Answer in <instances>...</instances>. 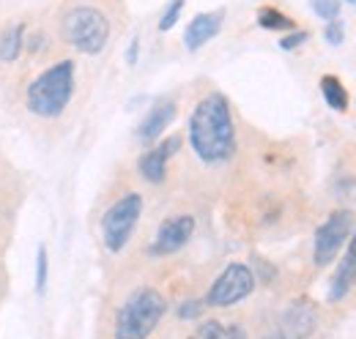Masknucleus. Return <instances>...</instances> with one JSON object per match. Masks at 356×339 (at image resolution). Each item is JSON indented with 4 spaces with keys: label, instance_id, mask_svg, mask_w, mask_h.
Returning <instances> with one entry per match:
<instances>
[{
    "label": "nucleus",
    "instance_id": "nucleus-10",
    "mask_svg": "<svg viewBox=\"0 0 356 339\" xmlns=\"http://www.w3.org/2000/svg\"><path fill=\"white\" fill-rule=\"evenodd\" d=\"M173 121H176V101L173 99H159L148 110V115L143 118V124L137 126V140L145 142V145L154 142V140H159Z\"/></svg>",
    "mask_w": 356,
    "mask_h": 339
},
{
    "label": "nucleus",
    "instance_id": "nucleus-7",
    "mask_svg": "<svg viewBox=\"0 0 356 339\" xmlns=\"http://www.w3.org/2000/svg\"><path fill=\"white\" fill-rule=\"evenodd\" d=\"M255 290V274L244 263H230L222 274L214 279L206 304L209 306H233Z\"/></svg>",
    "mask_w": 356,
    "mask_h": 339
},
{
    "label": "nucleus",
    "instance_id": "nucleus-15",
    "mask_svg": "<svg viewBox=\"0 0 356 339\" xmlns=\"http://www.w3.org/2000/svg\"><path fill=\"white\" fill-rule=\"evenodd\" d=\"M197 339H247V331L238 326V323H217V320H209L197 329Z\"/></svg>",
    "mask_w": 356,
    "mask_h": 339
},
{
    "label": "nucleus",
    "instance_id": "nucleus-14",
    "mask_svg": "<svg viewBox=\"0 0 356 339\" xmlns=\"http://www.w3.org/2000/svg\"><path fill=\"white\" fill-rule=\"evenodd\" d=\"M321 93H323V99H326V104L332 110H337V113L348 110V90L343 88L340 77H334V74L321 77Z\"/></svg>",
    "mask_w": 356,
    "mask_h": 339
},
{
    "label": "nucleus",
    "instance_id": "nucleus-18",
    "mask_svg": "<svg viewBox=\"0 0 356 339\" xmlns=\"http://www.w3.org/2000/svg\"><path fill=\"white\" fill-rule=\"evenodd\" d=\"M47 271H49V257H47L44 247H39V252H36V290L39 293H44L47 288Z\"/></svg>",
    "mask_w": 356,
    "mask_h": 339
},
{
    "label": "nucleus",
    "instance_id": "nucleus-2",
    "mask_svg": "<svg viewBox=\"0 0 356 339\" xmlns=\"http://www.w3.org/2000/svg\"><path fill=\"white\" fill-rule=\"evenodd\" d=\"M74 93V63L60 60L42 72L28 88V110L39 118H58Z\"/></svg>",
    "mask_w": 356,
    "mask_h": 339
},
{
    "label": "nucleus",
    "instance_id": "nucleus-5",
    "mask_svg": "<svg viewBox=\"0 0 356 339\" xmlns=\"http://www.w3.org/2000/svg\"><path fill=\"white\" fill-rule=\"evenodd\" d=\"M143 213V197L140 195H124L118 203H113L102 216V238L110 252H121L132 238L137 219Z\"/></svg>",
    "mask_w": 356,
    "mask_h": 339
},
{
    "label": "nucleus",
    "instance_id": "nucleus-13",
    "mask_svg": "<svg viewBox=\"0 0 356 339\" xmlns=\"http://www.w3.org/2000/svg\"><path fill=\"white\" fill-rule=\"evenodd\" d=\"M22 33H25V25H8L3 33H0V60L3 63H11V60H17L19 58V52H22Z\"/></svg>",
    "mask_w": 356,
    "mask_h": 339
},
{
    "label": "nucleus",
    "instance_id": "nucleus-21",
    "mask_svg": "<svg viewBox=\"0 0 356 339\" xmlns=\"http://www.w3.org/2000/svg\"><path fill=\"white\" fill-rule=\"evenodd\" d=\"M307 39H310V36H307V31H293L291 36H282V39H280V47L291 52V49H296V47H302V44L307 42Z\"/></svg>",
    "mask_w": 356,
    "mask_h": 339
},
{
    "label": "nucleus",
    "instance_id": "nucleus-1",
    "mask_svg": "<svg viewBox=\"0 0 356 339\" xmlns=\"http://www.w3.org/2000/svg\"><path fill=\"white\" fill-rule=\"evenodd\" d=\"M189 142L206 165H222L236 154V126L222 93H209L197 101L189 118Z\"/></svg>",
    "mask_w": 356,
    "mask_h": 339
},
{
    "label": "nucleus",
    "instance_id": "nucleus-24",
    "mask_svg": "<svg viewBox=\"0 0 356 339\" xmlns=\"http://www.w3.org/2000/svg\"><path fill=\"white\" fill-rule=\"evenodd\" d=\"M268 339H299V337H288V334H277V337H268Z\"/></svg>",
    "mask_w": 356,
    "mask_h": 339
},
{
    "label": "nucleus",
    "instance_id": "nucleus-6",
    "mask_svg": "<svg viewBox=\"0 0 356 339\" xmlns=\"http://www.w3.org/2000/svg\"><path fill=\"white\" fill-rule=\"evenodd\" d=\"M354 230V213L351 211H334L318 230H315V241H312V260L318 268L329 265L340 249L346 247V241L351 238Z\"/></svg>",
    "mask_w": 356,
    "mask_h": 339
},
{
    "label": "nucleus",
    "instance_id": "nucleus-23",
    "mask_svg": "<svg viewBox=\"0 0 356 339\" xmlns=\"http://www.w3.org/2000/svg\"><path fill=\"white\" fill-rule=\"evenodd\" d=\"M137 44H140V42H137V39H132V47H129V52H127V58H129V63H132V66L137 63Z\"/></svg>",
    "mask_w": 356,
    "mask_h": 339
},
{
    "label": "nucleus",
    "instance_id": "nucleus-8",
    "mask_svg": "<svg viewBox=\"0 0 356 339\" xmlns=\"http://www.w3.org/2000/svg\"><path fill=\"white\" fill-rule=\"evenodd\" d=\"M195 233V219L189 213H181V216H170L159 224L156 230V238L151 244V254L156 257H165V254H173L178 249L186 247V241L192 238Z\"/></svg>",
    "mask_w": 356,
    "mask_h": 339
},
{
    "label": "nucleus",
    "instance_id": "nucleus-3",
    "mask_svg": "<svg viewBox=\"0 0 356 339\" xmlns=\"http://www.w3.org/2000/svg\"><path fill=\"white\" fill-rule=\"evenodd\" d=\"M168 312V301L154 288H140L115 315V339H148Z\"/></svg>",
    "mask_w": 356,
    "mask_h": 339
},
{
    "label": "nucleus",
    "instance_id": "nucleus-12",
    "mask_svg": "<svg viewBox=\"0 0 356 339\" xmlns=\"http://www.w3.org/2000/svg\"><path fill=\"white\" fill-rule=\"evenodd\" d=\"M356 285V233L348 241V252L343 257V263L337 265L332 282H329V301H340L346 298Z\"/></svg>",
    "mask_w": 356,
    "mask_h": 339
},
{
    "label": "nucleus",
    "instance_id": "nucleus-11",
    "mask_svg": "<svg viewBox=\"0 0 356 339\" xmlns=\"http://www.w3.org/2000/svg\"><path fill=\"white\" fill-rule=\"evenodd\" d=\"M222 19L225 11H206V14H197L189 25H186V33H184V44L189 52H197L203 44H209L220 31H222Z\"/></svg>",
    "mask_w": 356,
    "mask_h": 339
},
{
    "label": "nucleus",
    "instance_id": "nucleus-20",
    "mask_svg": "<svg viewBox=\"0 0 356 339\" xmlns=\"http://www.w3.org/2000/svg\"><path fill=\"white\" fill-rule=\"evenodd\" d=\"M343 36H346L343 22H340V19H329V22H326V31H323V39H326V44L340 47V44H343Z\"/></svg>",
    "mask_w": 356,
    "mask_h": 339
},
{
    "label": "nucleus",
    "instance_id": "nucleus-16",
    "mask_svg": "<svg viewBox=\"0 0 356 339\" xmlns=\"http://www.w3.org/2000/svg\"><path fill=\"white\" fill-rule=\"evenodd\" d=\"M258 25L264 31H293V19L288 14H282L280 8H274V6H264L258 11Z\"/></svg>",
    "mask_w": 356,
    "mask_h": 339
},
{
    "label": "nucleus",
    "instance_id": "nucleus-4",
    "mask_svg": "<svg viewBox=\"0 0 356 339\" xmlns=\"http://www.w3.org/2000/svg\"><path fill=\"white\" fill-rule=\"evenodd\" d=\"M63 39L83 55H99L110 39V22L99 8L77 6L63 17Z\"/></svg>",
    "mask_w": 356,
    "mask_h": 339
},
{
    "label": "nucleus",
    "instance_id": "nucleus-19",
    "mask_svg": "<svg viewBox=\"0 0 356 339\" xmlns=\"http://www.w3.org/2000/svg\"><path fill=\"white\" fill-rule=\"evenodd\" d=\"M181 8H184V0H173L170 6H168V11L162 14V19H159V31L165 33V31H170L173 25L178 22V17H181Z\"/></svg>",
    "mask_w": 356,
    "mask_h": 339
},
{
    "label": "nucleus",
    "instance_id": "nucleus-22",
    "mask_svg": "<svg viewBox=\"0 0 356 339\" xmlns=\"http://www.w3.org/2000/svg\"><path fill=\"white\" fill-rule=\"evenodd\" d=\"M200 312H203L200 301H184V304H181V309H178V315H181L184 320H195Z\"/></svg>",
    "mask_w": 356,
    "mask_h": 339
},
{
    "label": "nucleus",
    "instance_id": "nucleus-17",
    "mask_svg": "<svg viewBox=\"0 0 356 339\" xmlns=\"http://www.w3.org/2000/svg\"><path fill=\"white\" fill-rule=\"evenodd\" d=\"M312 11L321 17V19H337V14H340V0H310Z\"/></svg>",
    "mask_w": 356,
    "mask_h": 339
},
{
    "label": "nucleus",
    "instance_id": "nucleus-25",
    "mask_svg": "<svg viewBox=\"0 0 356 339\" xmlns=\"http://www.w3.org/2000/svg\"><path fill=\"white\" fill-rule=\"evenodd\" d=\"M348 3H356V0H348Z\"/></svg>",
    "mask_w": 356,
    "mask_h": 339
},
{
    "label": "nucleus",
    "instance_id": "nucleus-9",
    "mask_svg": "<svg viewBox=\"0 0 356 339\" xmlns=\"http://www.w3.org/2000/svg\"><path fill=\"white\" fill-rule=\"evenodd\" d=\"M178 148H181V137H168V140H162L159 145H154L148 154H143L140 156V162H137V167H140V175L148 181V183H162L165 178H168V162L173 159V154H176Z\"/></svg>",
    "mask_w": 356,
    "mask_h": 339
}]
</instances>
